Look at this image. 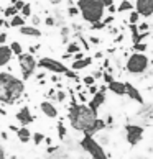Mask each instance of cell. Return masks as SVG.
Returning a JSON list of instances; mask_svg holds the SVG:
<instances>
[{
    "instance_id": "cell-1",
    "label": "cell",
    "mask_w": 153,
    "mask_h": 159,
    "mask_svg": "<svg viewBox=\"0 0 153 159\" xmlns=\"http://www.w3.org/2000/svg\"><path fill=\"white\" fill-rule=\"evenodd\" d=\"M68 120L71 128H74L76 131L87 133V131H94V126H96V121H97V113L87 103L73 102L68 107Z\"/></svg>"
},
{
    "instance_id": "cell-2",
    "label": "cell",
    "mask_w": 153,
    "mask_h": 159,
    "mask_svg": "<svg viewBox=\"0 0 153 159\" xmlns=\"http://www.w3.org/2000/svg\"><path fill=\"white\" fill-rule=\"evenodd\" d=\"M25 92V82L10 72H0V103L13 105Z\"/></svg>"
},
{
    "instance_id": "cell-3",
    "label": "cell",
    "mask_w": 153,
    "mask_h": 159,
    "mask_svg": "<svg viewBox=\"0 0 153 159\" xmlns=\"http://www.w3.org/2000/svg\"><path fill=\"white\" fill-rule=\"evenodd\" d=\"M78 8L82 16V20L87 23H97L104 20L105 5L104 0H78Z\"/></svg>"
},
{
    "instance_id": "cell-4",
    "label": "cell",
    "mask_w": 153,
    "mask_h": 159,
    "mask_svg": "<svg viewBox=\"0 0 153 159\" xmlns=\"http://www.w3.org/2000/svg\"><path fill=\"white\" fill-rule=\"evenodd\" d=\"M81 148L84 149L87 154L91 156V159H109L107 152H105L104 146L92 136V134H84L81 139Z\"/></svg>"
},
{
    "instance_id": "cell-5",
    "label": "cell",
    "mask_w": 153,
    "mask_h": 159,
    "mask_svg": "<svg viewBox=\"0 0 153 159\" xmlns=\"http://www.w3.org/2000/svg\"><path fill=\"white\" fill-rule=\"evenodd\" d=\"M148 66H150V59L145 56V52H137L135 51L133 54L127 59V70L133 75L145 74Z\"/></svg>"
},
{
    "instance_id": "cell-6",
    "label": "cell",
    "mask_w": 153,
    "mask_h": 159,
    "mask_svg": "<svg viewBox=\"0 0 153 159\" xmlns=\"http://www.w3.org/2000/svg\"><path fill=\"white\" fill-rule=\"evenodd\" d=\"M18 64H20L22 79L23 80H28L35 72H36L38 61L35 59V56L31 54V52H22V54L18 56Z\"/></svg>"
},
{
    "instance_id": "cell-7",
    "label": "cell",
    "mask_w": 153,
    "mask_h": 159,
    "mask_svg": "<svg viewBox=\"0 0 153 159\" xmlns=\"http://www.w3.org/2000/svg\"><path fill=\"white\" fill-rule=\"evenodd\" d=\"M38 67L48 70V72H53V74H66L68 72L66 64H63L61 61L53 59V57H41L38 61Z\"/></svg>"
},
{
    "instance_id": "cell-8",
    "label": "cell",
    "mask_w": 153,
    "mask_h": 159,
    "mask_svg": "<svg viewBox=\"0 0 153 159\" xmlns=\"http://www.w3.org/2000/svg\"><path fill=\"white\" fill-rule=\"evenodd\" d=\"M15 120H17V123H18L20 126H28V125H31V123H35V116H33V113H31L30 107L23 105L22 108L17 110Z\"/></svg>"
},
{
    "instance_id": "cell-9",
    "label": "cell",
    "mask_w": 153,
    "mask_h": 159,
    "mask_svg": "<svg viewBox=\"0 0 153 159\" xmlns=\"http://www.w3.org/2000/svg\"><path fill=\"white\" fill-rule=\"evenodd\" d=\"M125 138H127V143L128 144H132V146H135V144H138L140 141H142V138H143V128H140V126H137V125H128V126H125Z\"/></svg>"
},
{
    "instance_id": "cell-10",
    "label": "cell",
    "mask_w": 153,
    "mask_h": 159,
    "mask_svg": "<svg viewBox=\"0 0 153 159\" xmlns=\"http://www.w3.org/2000/svg\"><path fill=\"white\" fill-rule=\"evenodd\" d=\"M135 10L145 18L153 16V0H135Z\"/></svg>"
},
{
    "instance_id": "cell-11",
    "label": "cell",
    "mask_w": 153,
    "mask_h": 159,
    "mask_svg": "<svg viewBox=\"0 0 153 159\" xmlns=\"http://www.w3.org/2000/svg\"><path fill=\"white\" fill-rule=\"evenodd\" d=\"M40 110H41V113L50 120H56L58 116H60V110H58L50 100H43V102L40 103Z\"/></svg>"
},
{
    "instance_id": "cell-12",
    "label": "cell",
    "mask_w": 153,
    "mask_h": 159,
    "mask_svg": "<svg viewBox=\"0 0 153 159\" xmlns=\"http://www.w3.org/2000/svg\"><path fill=\"white\" fill-rule=\"evenodd\" d=\"M105 102V87H102V89H99V92L96 93V95L92 97V100H89V107L96 111V113H99V108H101V105Z\"/></svg>"
},
{
    "instance_id": "cell-13",
    "label": "cell",
    "mask_w": 153,
    "mask_h": 159,
    "mask_svg": "<svg viewBox=\"0 0 153 159\" xmlns=\"http://www.w3.org/2000/svg\"><path fill=\"white\" fill-rule=\"evenodd\" d=\"M12 57H13V51H12L10 46L0 44V69H2L3 66H7Z\"/></svg>"
},
{
    "instance_id": "cell-14",
    "label": "cell",
    "mask_w": 153,
    "mask_h": 159,
    "mask_svg": "<svg viewBox=\"0 0 153 159\" xmlns=\"http://www.w3.org/2000/svg\"><path fill=\"white\" fill-rule=\"evenodd\" d=\"M15 134H17V138H18V141H20V143H23V144L30 143L31 136H33V133L30 131V128H28V126H20L18 129H17Z\"/></svg>"
},
{
    "instance_id": "cell-15",
    "label": "cell",
    "mask_w": 153,
    "mask_h": 159,
    "mask_svg": "<svg viewBox=\"0 0 153 159\" xmlns=\"http://www.w3.org/2000/svg\"><path fill=\"white\" fill-rule=\"evenodd\" d=\"M125 89H127V95L130 97L132 100H135V102H138V103H143L142 93H140V90L135 85H132L130 82H125Z\"/></svg>"
},
{
    "instance_id": "cell-16",
    "label": "cell",
    "mask_w": 153,
    "mask_h": 159,
    "mask_svg": "<svg viewBox=\"0 0 153 159\" xmlns=\"http://www.w3.org/2000/svg\"><path fill=\"white\" fill-rule=\"evenodd\" d=\"M109 90H112L115 95H125L127 89H125V82H120V80H112L107 84Z\"/></svg>"
},
{
    "instance_id": "cell-17",
    "label": "cell",
    "mask_w": 153,
    "mask_h": 159,
    "mask_svg": "<svg viewBox=\"0 0 153 159\" xmlns=\"http://www.w3.org/2000/svg\"><path fill=\"white\" fill-rule=\"evenodd\" d=\"M18 33L20 34H25V36H33V38H40L41 36V30H38L36 26H26L23 25L18 28Z\"/></svg>"
},
{
    "instance_id": "cell-18",
    "label": "cell",
    "mask_w": 153,
    "mask_h": 159,
    "mask_svg": "<svg viewBox=\"0 0 153 159\" xmlns=\"http://www.w3.org/2000/svg\"><path fill=\"white\" fill-rule=\"evenodd\" d=\"M92 64V57H84V59H79V61H73V66L71 69L74 70H81V69H86Z\"/></svg>"
},
{
    "instance_id": "cell-19",
    "label": "cell",
    "mask_w": 153,
    "mask_h": 159,
    "mask_svg": "<svg viewBox=\"0 0 153 159\" xmlns=\"http://www.w3.org/2000/svg\"><path fill=\"white\" fill-rule=\"evenodd\" d=\"M25 25V16L23 15H15V16H12V20H10V26H13V28H20Z\"/></svg>"
},
{
    "instance_id": "cell-20",
    "label": "cell",
    "mask_w": 153,
    "mask_h": 159,
    "mask_svg": "<svg viewBox=\"0 0 153 159\" xmlns=\"http://www.w3.org/2000/svg\"><path fill=\"white\" fill-rule=\"evenodd\" d=\"M45 134L41 133V131H35L33 133V136H31V141L35 143V146H40V144H43L45 143Z\"/></svg>"
},
{
    "instance_id": "cell-21",
    "label": "cell",
    "mask_w": 153,
    "mask_h": 159,
    "mask_svg": "<svg viewBox=\"0 0 153 159\" xmlns=\"http://www.w3.org/2000/svg\"><path fill=\"white\" fill-rule=\"evenodd\" d=\"M133 7H135V5H133V3H130L128 0H122L120 5H119V8H117V10H119V11H132V10H133Z\"/></svg>"
},
{
    "instance_id": "cell-22",
    "label": "cell",
    "mask_w": 153,
    "mask_h": 159,
    "mask_svg": "<svg viewBox=\"0 0 153 159\" xmlns=\"http://www.w3.org/2000/svg\"><path fill=\"white\" fill-rule=\"evenodd\" d=\"M56 129H58V138H60V139H64V138H66V134H68V129H66V126H64V123H63V121H60V123H58Z\"/></svg>"
},
{
    "instance_id": "cell-23",
    "label": "cell",
    "mask_w": 153,
    "mask_h": 159,
    "mask_svg": "<svg viewBox=\"0 0 153 159\" xmlns=\"http://www.w3.org/2000/svg\"><path fill=\"white\" fill-rule=\"evenodd\" d=\"M140 16L142 15H140L137 10H132L130 15H128V23H130V25H137V23L140 21Z\"/></svg>"
},
{
    "instance_id": "cell-24",
    "label": "cell",
    "mask_w": 153,
    "mask_h": 159,
    "mask_svg": "<svg viewBox=\"0 0 153 159\" xmlns=\"http://www.w3.org/2000/svg\"><path fill=\"white\" fill-rule=\"evenodd\" d=\"M10 48H12V51H13L15 56H20L22 52H23V48H22V44L18 43V41H12V43H10Z\"/></svg>"
},
{
    "instance_id": "cell-25",
    "label": "cell",
    "mask_w": 153,
    "mask_h": 159,
    "mask_svg": "<svg viewBox=\"0 0 153 159\" xmlns=\"http://www.w3.org/2000/svg\"><path fill=\"white\" fill-rule=\"evenodd\" d=\"M15 15H18V8H17L15 5H10V7H7L3 11V16H7V18L8 16L12 18V16H15Z\"/></svg>"
},
{
    "instance_id": "cell-26",
    "label": "cell",
    "mask_w": 153,
    "mask_h": 159,
    "mask_svg": "<svg viewBox=\"0 0 153 159\" xmlns=\"http://www.w3.org/2000/svg\"><path fill=\"white\" fill-rule=\"evenodd\" d=\"M79 51H81V48H79V44L76 43V41H73V43L68 44V51L66 52H69V54H76V52H79Z\"/></svg>"
},
{
    "instance_id": "cell-27",
    "label": "cell",
    "mask_w": 153,
    "mask_h": 159,
    "mask_svg": "<svg viewBox=\"0 0 153 159\" xmlns=\"http://www.w3.org/2000/svg\"><path fill=\"white\" fill-rule=\"evenodd\" d=\"M82 82H84L87 87H91V85L96 84V77H94V75H86V77L82 79Z\"/></svg>"
},
{
    "instance_id": "cell-28",
    "label": "cell",
    "mask_w": 153,
    "mask_h": 159,
    "mask_svg": "<svg viewBox=\"0 0 153 159\" xmlns=\"http://www.w3.org/2000/svg\"><path fill=\"white\" fill-rule=\"evenodd\" d=\"M66 97H68V93L64 92V90H58L56 95H55V98L58 100V102H64V100H66Z\"/></svg>"
},
{
    "instance_id": "cell-29",
    "label": "cell",
    "mask_w": 153,
    "mask_h": 159,
    "mask_svg": "<svg viewBox=\"0 0 153 159\" xmlns=\"http://www.w3.org/2000/svg\"><path fill=\"white\" fill-rule=\"evenodd\" d=\"M133 49L137 52H145L146 51V44L145 43H135L133 44Z\"/></svg>"
},
{
    "instance_id": "cell-30",
    "label": "cell",
    "mask_w": 153,
    "mask_h": 159,
    "mask_svg": "<svg viewBox=\"0 0 153 159\" xmlns=\"http://www.w3.org/2000/svg\"><path fill=\"white\" fill-rule=\"evenodd\" d=\"M22 15H23V16H30V15H31V7H30V3H25V7L22 8Z\"/></svg>"
},
{
    "instance_id": "cell-31",
    "label": "cell",
    "mask_w": 153,
    "mask_h": 159,
    "mask_svg": "<svg viewBox=\"0 0 153 159\" xmlns=\"http://www.w3.org/2000/svg\"><path fill=\"white\" fill-rule=\"evenodd\" d=\"M68 13H69V16H76V15L79 13V8H76V7H73V5H69Z\"/></svg>"
},
{
    "instance_id": "cell-32",
    "label": "cell",
    "mask_w": 153,
    "mask_h": 159,
    "mask_svg": "<svg viewBox=\"0 0 153 159\" xmlns=\"http://www.w3.org/2000/svg\"><path fill=\"white\" fill-rule=\"evenodd\" d=\"M92 30H102V28H105V23L104 21H97V23H92Z\"/></svg>"
},
{
    "instance_id": "cell-33",
    "label": "cell",
    "mask_w": 153,
    "mask_h": 159,
    "mask_svg": "<svg viewBox=\"0 0 153 159\" xmlns=\"http://www.w3.org/2000/svg\"><path fill=\"white\" fill-rule=\"evenodd\" d=\"M66 77H69V79H76V70H71V69H68V72L64 74Z\"/></svg>"
},
{
    "instance_id": "cell-34",
    "label": "cell",
    "mask_w": 153,
    "mask_h": 159,
    "mask_svg": "<svg viewBox=\"0 0 153 159\" xmlns=\"http://www.w3.org/2000/svg\"><path fill=\"white\" fill-rule=\"evenodd\" d=\"M7 38H8V34L7 33H0V44H3V43H7Z\"/></svg>"
},
{
    "instance_id": "cell-35",
    "label": "cell",
    "mask_w": 153,
    "mask_h": 159,
    "mask_svg": "<svg viewBox=\"0 0 153 159\" xmlns=\"http://www.w3.org/2000/svg\"><path fill=\"white\" fill-rule=\"evenodd\" d=\"M74 57V61H79V59H84V52L79 51V52H76V54L73 56Z\"/></svg>"
},
{
    "instance_id": "cell-36",
    "label": "cell",
    "mask_w": 153,
    "mask_h": 159,
    "mask_svg": "<svg viewBox=\"0 0 153 159\" xmlns=\"http://www.w3.org/2000/svg\"><path fill=\"white\" fill-rule=\"evenodd\" d=\"M146 30H148V23H142V25L138 26V31L140 33H145Z\"/></svg>"
},
{
    "instance_id": "cell-37",
    "label": "cell",
    "mask_w": 153,
    "mask_h": 159,
    "mask_svg": "<svg viewBox=\"0 0 153 159\" xmlns=\"http://www.w3.org/2000/svg\"><path fill=\"white\" fill-rule=\"evenodd\" d=\"M105 25H109V23H112L114 21V15H109V16H104V20H102Z\"/></svg>"
},
{
    "instance_id": "cell-38",
    "label": "cell",
    "mask_w": 153,
    "mask_h": 159,
    "mask_svg": "<svg viewBox=\"0 0 153 159\" xmlns=\"http://www.w3.org/2000/svg\"><path fill=\"white\" fill-rule=\"evenodd\" d=\"M102 77H104V80L107 82V84H109V82H112V80H114V79H112V75H110V74H107V72H105V74H102Z\"/></svg>"
},
{
    "instance_id": "cell-39",
    "label": "cell",
    "mask_w": 153,
    "mask_h": 159,
    "mask_svg": "<svg viewBox=\"0 0 153 159\" xmlns=\"http://www.w3.org/2000/svg\"><path fill=\"white\" fill-rule=\"evenodd\" d=\"M89 41H91L92 44H101V39H99L97 36H91V38H89Z\"/></svg>"
},
{
    "instance_id": "cell-40",
    "label": "cell",
    "mask_w": 153,
    "mask_h": 159,
    "mask_svg": "<svg viewBox=\"0 0 153 159\" xmlns=\"http://www.w3.org/2000/svg\"><path fill=\"white\" fill-rule=\"evenodd\" d=\"M31 23H33V26H38V25H40V18H38L36 15L31 16Z\"/></svg>"
},
{
    "instance_id": "cell-41",
    "label": "cell",
    "mask_w": 153,
    "mask_h": 159,
    "mask_svg": "<svg viewBox=\"0 0 153 159\" xmlns=\"http://www.w3.org/2000/svg\"><path fill=\"white\" fill-rule=\"evenodd\" d=\"M79 100H81V103H86V102H87V98H86V93H84V92H81V93H79Z\"/></svg>"
},
{
    "instance_id": "cell-42",
    "label": "cell",
    "mask_w": 153,
    "mask_h": 159,
    "mask_svg": "<svg viewBox=\"0 0 153 159\" xmlns=\"http://www.w3.org/2000/svg\"><path fill=\"white\" fill-rule=\"evenodd\" d=\"M97 92H99V89H97L96 85H91V87H89V93H94V95H96Z\"/></svg>"
},
{
    "instance_id": "cell-43",
    "label": "cell",
    "mask_w": 153,
    "mask_h": 159,
    "mask_svg": "<svg viewBox=\"0 0 153 159\" xmlns=\"http://www.w3.org/2000/svg\"><path fill=\"white\" fill-rule=\"evenodd\" d=\"M0 138H2L3 141H7L8 139V133L7 131H0Z\"/></svg>"
},
{
    "instance_id": "cell-44",
    "label": "cell",
    "mask_w": 153,
    "mask_h": 159,
    "mask_svg": "<svg viewBox=\"0 0 153 159\" xmlns=\"http://www.w3.org/2000/svg\"><path fill=\"white\" fill-rule=\"evenodd\" d=\"M92 75L96 77V80H97V79H101V77H102V70H96V72H94Z\"/></svg>"
},
{
    "instance_id": "cell-45",
    "label": "cell",
    "mask_w": 153,
    "mask_h": 159,
    "mask_svg": "<svg viewBox=\"0 0 153 159\" xmlns=\"http://www.w3.org/2000/svg\"><path fill=\"white\" fill-rule=\"evenodd\" d=\"M46 25H50V26H53V25H55V20H53L51 16H48V18H46Z\"/></svg>"
},
{
    "instance_id": "cell-46",
    "label": "cell",
    "mask_w": 153,
    "mask_h": 159,
    "mask_svg": "<svg viewBox=\"0 0 153 159\" xmlns=\"http://www.w3.org/2000/svg\"><path fill=\"white\" fill-rule=\"evenodd\" d=\"M104 5H105V7H110V5H114V0H104Z\"/></svg>"
},
{
    "instance_id": "cell-47",
    "label": "cell",
    "mask_w": 153,
    "mask_h": 159,
    "mask_svg": "<svg viewBox=\"0 0 153 159\" xmlns=\"http://www.w3.org/2000/svg\"><path fill=\"white\" fill-rule=\"evenodd\" d=\"M102 52H96V54H94V57H96V59H102Z\"/></svg>"
},
{
    "instance_id": "cell-48",
    "label": "cell",
    "mask_w": 153,
    "mask_h": 159,
    "mask_svg": "<svg viewBox=\"0 0 153 159\" xmlns=\"http://www.w3.org/2000/svg\"><path fill=\"white\" fill-rule=\"evenodd\" d=\"M38 48H40V46H30V52H31V54H33V52L36 51Z\"/></svg>"
},
{
    "instance_id": "cell-49",
    "label": "cell",
    "mask_w": 153,
    "mask_h": 159,
    "mask_svg": "<svg viewBox=\"0 0 153 159\" xmlns=\"http://www.w3.org/2000/svg\"><path fill=\"white\" fill-rule=\"evenodd\" d=\"M117 8L114 7V5H110V7H109V11H110V13H114V11H115Z\"/></svg>"
},
{
    "instance_id": "cell-50",
    "label": "cell",
    "mask_w": 153,
    "mask_h": 159,
    "mask_svg": "<svg viewBox=\"0 0 153 159\" xmlns=\"http://www.w3.org/2000/svg\"><path fill=\"white\" fill-rule=\"evenodd\" d=\"M0 115H7V111H5L2 107H0Z\"/></svg>"
},
{
    "instance_id": "cell-51",
    "label": "cell",
    "mask_w": 153,
    "mask_h": 159,
    "mask_svg": "<svg viewBox=\"0 0 153 159\" xmlns=\"http://www.w3.org/2000/svg\"><path fill=\"white\" fill-rule=\"evenodd\" d=\"M0 26H5V21L3 20H0Z\"/></svg>"
},
{
    "instance_id": "cell-52",
    "label": "cell",
    "mask_w": 153,
    "mask_h": 159,
    "mask_svg": "<svg viewBox=\"0 0 153 159\" xmlns=\"http://www.w3.org/2000/svg\"><path fill=\"white\" fill-rule=\"evenodd\" d=\"M51 2H53V3H58V2H61V0H51Z\"/></svg>"
},
{
    "instance_id": "cell-53",
    "label": "cell",
    "mask_w": 153,
    "mask_h": 159,
    "mask_svg": "<svg viewBox=\"0 0 153 159\" xmlns=\"http://www.w3.org/2000/svg\"><path fill=\"white\" fill-rule=\"evenodd\" d=\"M17 2H18V0H12V3H17Z\"/></svg>"
}]
</instances>
